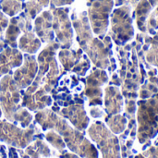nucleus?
I'll return each instance as SVG.
<instances>
[{
    "label": "nucleus",
    "instance_id": "nucleus-26",
    "mask_svg": "<svg viewBox=\"0 0 158 158\" xmlns=\"http://www.w3.org/2000/svg\"><path fill=\"white\" fill-rule=\"evenodd\" d=\"M90 61H91L90 58H88L87 56L83 55L81 61L77 65H75L73 67L71 71L76 73L78 76H84L86 74V72L89 70L90 67H91V62Z\"/></svg>",
    "mask_w": 158,
    "mask_h": 158
},
{
    "label": "nucleus",
    "instance_id": "nucleus-12",
    "mask_svg": "<svg viewBox=\"0 0 158 158\" xmlns=\"http://www.w3.org/2000/svg\"><path fill=\"white\" fill-rule=\"evenodd\" d=\"M59 115L63 118H68L77 130L84 131L89 125V118L86 115V112L83 107V104L74 103L69 106L60 110Z\"/></svg>",
    "mask_w": 158,
    "mask_h": 158
},
{
    "label": "nucleus",
    "instance_id": "nucleus-21",
    "mask_svg": "<svg viewBox=\"0 0 158 158\" xmlns=\"http://www.w3.org/2000/svg\"><path fill=\"white\" fill-rule=\"evenodd\" d=\"M26 154L31 158H40V156H49L51 152L44 143L37 140L32 145L27 147Z\"/></svg>",
    "mask_w": 158,
    "mask_h": 158
},
{
    "label": "nucleus",
    "instance_id": "nucleus-24",
    "mask_svg": "<svg viewBox=\"0 0 158 158\" xmlns=\"http://www.w3.org/2000/svg\"><path fill=\"white\" fill-rule=\"evenodd\" d=\"M0 7L8 16H14L22 8V4L18 0H1Z\"/></svg>",
    "mask_w": 158,
    "mask_h": 158
},
{
    "label": "nucleus",
    "instance_id": "nucleus-8",
    "mask_svg": "<svg viewBox=\"0 0 158 158\" xmlns=\"http://www.w3.org/2000/svg\"><path fill=\"white\" fill-rule=\"evenodd\" d=\"M108 81V75L105 69L93 68V70L87 76L85 81L84 94L89 100V106H102L103 90L102 86Z\"/></svg>",
    "mask_w": 158,
    "mask_h": 158
},
{
    "label": "nucleus",
    "instance_id": "nucleus-5",
    "mask_svg": "<svg viewBox=\"0 0 158 158\" xmlns=\"http://www.w3.org/2000/svg\"><path fill=\"white\" fill-rule=\"evenodd\" d=\"M81 49L87 54L90 60L98 69H107L110 66V61L113 57L112 43L109 36H106L104 41L98 38H91Z\"/></svg>",
    "mask_w": 158,
    "mask_h": 158
},
{
    "label": "nucleus",
    "instance_id": "nucleus-1",
    "mask_svg": "<svg viewBox=\"0 0 158 158\" xmlns=\"http://www.w3.org/2000/svg\"><path fill=\"white\" fill-rule=\"evenodd\" d=\"M44 131L52 129L58 132L64 139L67 146L75 154L83 158H98V151L79 130L71 128L66 120L59 118L50 109H44L35 115Z\"/></svg>",
    "mask_w": 158,
    "mask_h": 158
},
{
    "label": "nucleus",
    "instance_id": "nucleus-22",
    "mask_svg": "<svg viewBox=\"0 0 158 158\" xmlns=\"http://www.w3.org/2000/svg\"><path fill=\"white\" fill-rule=\"evenodd\" d=\"M49 4V0H30L25 4V15L32 19L36 17V15L42 10L44 6H47Z\"/></svg>",
    "mask_w": 158,
    "mask_h": 158
},
{
    "label": "nucleus",
    "instance_id": "nucleus-3",
    "mask_svg": "<svg viewBox=\"0 0 158 158\" xmlns=\"http://www.w3.org/2000/svg\"><path fill=\"white\" fill-rule=\"evenodd\" d=\"M137 121V136L140 143H146L157 135L158 93L148 99L138 102Z\"/></svg>",
    "mask_w": 158,
    "mask_h": 158
},
{
    "label": "nucleus",
    "instance_id": "nucleus-29",
    "mask_svg": "<svg viewBox=\"0 0 158 158\" xmlns=\"http://www.w3.org/2000/svg\"><path fill=\"white\" fill-rule=\"evenodd\" d=\"M143 156L145 158H158V146H151L143 153Z\"/></svg>",
    "mask_w": 158,
    "mask_h": 158
},
{
    "label": "nucleus",
    "instance_id": "nucleus-30",
    "mask_svg": "<svg viewBox=\"0 0 158 158\" xmlns=\"http://www.w3.org/2000/svg\"><path fill=\"white\" fill-rule=\"evenodd\" d=\"M8 26V19L4 14L0 12V41L3 40V33L6 28Z\"/></svg>",
    "mask_w": 158,
    "mask_h": 158
},
{
    "label": "nucleus",
    "instance_id": "nucleus-23",
    "mask_svg": "<svg viewBox=\"0 0 158 158\" xmlns=\"http://www.w3.org/2000/svg\"><path fill=\"white\" fill-rule=\"evenodd\" d=\"M145 59L148 64L158 68V33L151 39L150 46L145 53Z\"/></svg>",
    "mask_w": 158,
    "mask_h": 158
},
{
    "label": "nucleus",
    "instance_id": "nucleus-15",
    "mask_svg": "<svg viewBox=\"0 0 158 158\" xmlns=\"http://www.w3.org/2000/svg\"><path fill=\"white\" fill-rule=\"evenodd\" d=\"M123 95L118 86L109 85L105 89V107L106 114L117 115L122 111Z\"/></svg>",
    "mask_w": 158,
    "mask_h": 158
},
{
    "label": "nucleus",
    "instance_id": "nucleus-13",
    "mask_svg": "<svg viewBox=\"0 0 158 158\" xmlns=\"http://www.w3.org/2000/svg\"><path fill=\"white\" fill-rule=\"evenodd\" d=\"M53 15L52 11L47 10L38 16L34 22V31L44 43H51L54 41V31L52 27Z\"/></svg>",
    "mask_w": 158,
    "mask_h": 158
},
{
    "label": "nucleus",
    "instance_id": "nucleus-7",
    "mask_svg": "<svg viewBox=\"0 0 158 158\" xmlns=\"http://www.w3.org/2000/svg\"><path fill=\"white\" fill-rule=\"evenodd\" d=\"M68 13L69 8H53L52 10V27L61 49H69L72 45L73 31Z\"/></svg>",
    "mask_w": 158,
    "mask_h": 158
},
{
    "label": "nucleus",
    "instance_id": "nucleus-10",
    "mask_svg": "<svg viewBox=\"0 0 158 158\" xmlns=\"http://www.w3.org/2000/svg\"><path fill=\"white\" fill-rule=\"evenodd\" d=\"M112 7V0H94L89 9L93 31L97 35L105 34L108 25V15Z\"/></svg>",
    "mask_w": 158,
    "mask_h": 158
},
{
    "label": "nucleus",
    "instance_id": "nucleus-37",
    "mask_svg": "<svg viewBox=\"0 0 158 158\" xmlns=\"http://www.w3.org/2000/svg\"><path fill=\"white\" fill-rule=\"evenodd\" d=\"M134 158H145V157H144L143 155H137V156H136Z\"/></svg>",
    "mask_w": 158,
    "mask_h": 158
},
{
    "label": "nucleus",
    "instance_id": "nucleus-34",
    "mask_svg": "<svg viewBox=\"0 0 158 158\" xmlns=\"http://www.w3.org/2000/svg\"><path fill=\"white\" fill-rule=\"evenodd\" d=\"M60 158H80L79 156H75V155H72V154H69V153H65L63 155L60 156Z\"/></svg>",
    "mask_w": 158,
    "mask_h": 158
},
{
    "label": "nucleus",
    "instance_id": "nucleus-33",
    "mask_svg": "<svg viewBox=\"0 0 158 158\" xmlns=\"http://www.w3.org/2000/svg\"><path fill=\"white\" fill-rule=\"evenodd\" d=\"M52 4L54 6H64L67 4H71L73 2V0H51Z\"/></svg>",
    "mask_w": 158,
    "mask_h": 158
},
{
    "label": "nucleus",
    "instance_id": "nucleus-36",
    "mask_svg": "<svg viewBox=\"0 0 158 158\" xmlns=\"http://www.w3.org/2000/svg\"><path fill=\"white\" fill-rule=\"evenodd\" d=\"M132 144H133V140H128V142H127V143H126V147L128 148V149H131V146H132Z\"/></svg>",
    "mask_w": 158,
    "mask_h": 158
},
{
    "label": "nucleus",
    "instance_id": "nucleus-4",
    "mask_svg": "<svg viewBox=\"0 0 158 158\" xmlns=\"http://www.w3.org/2000/svg\"><path fill=\"white\" fill-rule=\"evenodd\" d=\"M88 134L96 143L103 158H121L118 138L103 122L93 123L88 130Z\"/></svg>",
    "mask_w": 158,
    "mask_h": 158
},
{
    "label": "nucleus",
    "instance_id": "nucleus-38",
    "mask_svg": "<svg viewBox=\"0 0 158 158\" xmlns=\"http://www.w3.org/2000/svg\"><path fill=\"white\" fill-rule=\"evenodd\" d=\"M1 115H2V110H1V105H0V117H1Z\"/></svg>",
    "mask_w": 158,
    "mask_h": 158
},
{
    "label": "nucleus",
    "instance_id": "nucleus-35",
    "mask_svg": "<svg viewBox=\"0 0 158 158\" xmlns=\"http://www.w3.org/2000/svg\"><path fill=\"white\" fill-rule=\"evenodd\" d=\"M6 42H5V40H1L0 41V52L3 50V49H5L6 47Z\"/></svg>",
    "mask_w": 158,
    "mask_h": 158
},
{
    "label": "nucleus",
    "instance_id": "nucleus-17",
    "mask_svg": "<svg viewBox=\"0 0 158 158\" xmlns=\"http://www.w3.org/2000/svg\"><path fill=\"white\" fill-rule=\"evenodd\" d=\"M83 56V50L61 49L58 53V58L66 71H71L73 67L77 65Z\"/></svg>",
    "mask_w": 158,
    "mask_h": 158
},
{
    "label": "nucleus",
    "instance_id": "nucleus-18",
    "mask_svg": "<svg viewBox=\"0 0 158 158\" xmlns=\"http://www.w3.org/2000/svg\"><path fill=\"white\" fill-rule=\"evenodd\" d=\"M41 40L35 36V34L30 31L24 32V34L19 38V48L30 55L35 54L41 46Z\"/></svg>",
    "mask_w": 158,
    "mask_h": 158
},
{
    "label": "nucleus",
    "instance_id": "nucleus-9",
    "mask_svg": "<svg viewBox=\"0 0 158 158\" xmlns=\"http://www.w3.org/2000/svg\"><path fill=\"white\" fill-rule=\"evenodd\" d=\"M34 133V129L20 130L5 120H0V141L9 145L24 148L33 140Z\"/></svg>",
    "mask_w": 158,
    "mask_h": 158
},
{
    "label": "nucleus",
    "instance_id": "nucleus-14",
    "mask_svg": "<svg viewBox=\"0 0 158 158\" xmlns=\"http://www.w3.org/2000/svg\"><path fill=\"white\" fill-rule=\"evenodd\" d=\"M22 60L23 56L17 48L7 46L3 49L0 52V76L8 74L12 69L19 67Z\"/></svg>",
    "mask_w": 158,
    "mask_h": 158
},
{
    "label": "nucleus",
    "instance_id": "nucleus-27",
    "mask_svg": "<svg viewBox=\"0 0 158 158\" xmlns=\"http://www.w3.org/2000/svg\"><path fill=\"white\" fill-rule=\"evenodd\" d=\"M125 117L129 118V120L135 119L136 113V99H125Z\"/></svg>",
    "mask_w": 158,
    "mask_h": 158
},
{
    "label": "nucleus",
    "instance_id": "nucleus-25",
    "mask_svg": "<svg viewBox=\"0 0 158 158\" xmlns=\"http://www.w3.org/2000/svg\"><path fill=\"white\" fill-rule=\"evenodd\" d=\"M45 138L57 150H59L60 152L64 151V149L66 147V144H65V142L63 141V139H62V137L60 135H58L55 131H49V132L46 133Z\"/></svg>",
    "mask_w": 158,
    "mask_h": 158
},
{
    "label": "nucleus",
    "instance_id": "nucleus-19",
    "mask_svg": "<svg viewBox=\"0 0 158 158\" xmlns=\"http://www.w3.org/2000/svg\"><path fill=\"white\" fill-rule=\"evenodd\" d=\"M105 120L109 127V130L114 134H121L126 131V127L128 124V120L125 115H107L105 117Z\"/></svg>",
    "mask_w": 158,
    "mask_h": 158
},
{
    "label": "nucleus",
    "instance_id": "nucleus-32",
    "mask_svg": "<svg viewBox=\"0 0 158 158\" xmlns=\"http://www.w3.org/2000/svg\"><path fill=\"white\" fill-rule=\"evenodd\" d=\"M110 85H115V86H120L121 84H122V81H121V79L118 76V74H116V73H114L113 75H112V79H111V81H110V83H109Z\"/></svg>",
    "mask_w": 158,
    "mask_h": 158
},
{
    "label": "nucleus",
    "instance_id": "nucleus-16",
    "mask_svg": "<svg viewBox=\"0 0 158 158\" xmlns=\"http://www.w3.org/2000/svg\"><path fill=\"white\" fill-rule=\"evenodd\" d=\"M147 76L148 80L146 79L139 89V97L141 99H148L158 93L157 69H151Z\"/></svg>",
    "mask_w": 158,
    "mask_h": 158
},
{
    "label": "nucleus",
    "instance_id": "nucleus-2",
    "mask_svg": "<svg viewBox=\"0 0 158 158\" xmlns=\"http://www.w3.org/2000/svg\"><path fill=\"white\" fill-rule=\"evenodd\" d=\"M21 94L14 79L9 74L4 76L0 81V105L1 109L7 120L20 123L26 128L31 122V115L21 107L19 104Z\"/></svg>",
    "mask_w": 158,
    "mask_h": 158
},
{
    "label": "nucleus",
    "instance_id": "nucleus-28",
    "mask_svg": "<svg viewBox=\"0 0 158 158\" xmlns=\"http://www.w3.org/2000/svg\"><path fill=\"white\" fill-rule=\"evenodd\" d=\"M158 28V8L153 17L149 20V32L155 33V30Z\"/></svg>",
    "mask_w": 158,
    "mask_h": 158
},
{
    "label": "nucleus",
    "instance_id": "nucleus-11",
    "mask_svg": "<svg viewBox=\"0 0 158 158\" xmlns=\"http://www.w3.org/2000/svg\"><path fill=\"white\" fill-rule=\"evenodd\" d=\"M23 65L15 70L13 79L19 89L28 88L34 81L38 71V62L33 55H24Z\"/></svg>",
    "mask_w": 158,
    "mask_h": 158
},
{
    "label": "nucleus",
    "instance_id": "nucleus-6",
    "mask_svg": "<svg viewBox=\"0 0 158 158\" xmlns=\"http://www.w3.org/2000/svg\"><path fill=\"white\" fill-rule=\"evenodd\" d=\"M131 19L127 7L115 10L112 17V31L110 35L118 45H124L133 37Z\"/></svg>",
    "mask_w": 158,
    "mask_h": 158
},
{
    "label": "nucleus",
    "instance_id": "nucleus-31",
    "mask_svg": "<svg viewBox=\"0 0 158 158\" xmlns=\"http://www.w3.org/2000/svg\"><path fill=\"white\" fill-rule=\"evenodd\" d=\"M90 114H91V116H92L93 118H102V117L105 116L104 111H103L101 108L97 107V106H94V107L91 108Z\"/></svg>",
    "mask_w": 158,
    "mask_h": 158
},
{
    "label": "nucleus",
    "instance_id": "nucleus-39",
    "mask_svg": "<svg viewBox=\"0 0 158 158\" xmlns=\"http://www.w3.org/2000/svg\"><path fill=\"white\" fill-rule=\"evenodd\" d=\"M18 1H21V0H18Z\"/></svg>",
    "mask_w": 158,
    "mask_h": 158
},
{
    "label": "nucleus",
    "instance_id": "nucleus-20",
    "mask_svg": "<svg viewBox=\"0 0 158 158\" xmlns=\"http://www.w3.org/2000/svg\"><path fill=\"white\" fill-rule=\"evenodd\" d=\"M21 30L19 26L18 19L17 18H12L9 21V24L7 26L6 31V37H5V42L7 45L10 47L16 48L17 46V38L19 35Z\"/></svg>",
    "mask_w": 158,
    "mask_h": 158
}]
</instances>
